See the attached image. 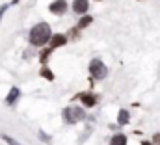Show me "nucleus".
Instances as JSON below:
<instances>
[{
    "instance_id": "16",
    "label": "nucleus",
    "mask_w": 160,
    "mask_h": 145,
    "mask_svg": "<svg viewBox=\"0 0 160 145\" xmlns=\"http://www.w3.org/2000/svg\"><path fill=\"white\" fill-rule=\"evenodd\" d=\"M39 138H41V140H45V142H50V138H48L45 132H39Z\"/></svg>"
},
{
    "instance_id": "14",
    "label": "nucleus",
    "mask_w": 160,
    "mask_h": 145,
    "mask_svg": "<svg viewBox=\"0 0 160 145\" xmlns=\"http://www.w3.org/2000/svg\"><path fill=\"white\" fill-rule=\"evenodd\" d=\"M48 54H50V50H43V52H41V62H47Z\"/></svg>"
},
{
    "instance_id": "4",
    "label": "nucleus",
    "mask_w": 160,
    "mask_h": 145,
    "mask_svg": "<svg viewBox=\"0 0 160 145\" xmlns=\"http://www.w3.org/2000/svg\"><path fill=\"white\" fill-rule=\"evenodd\" d=\"M48 9H50L52 15H63V13L67 11V2H65V0H54V2L48 6Z\"/></svg>"
},
{
    "instance_id": "12",
    "label": "nucleus",
    "mask_w": 160,
    "mask_h": 145,
    "mask_svg": "<svg viewBox=\"0 0 160 145\" xmlns=\"http://www.w3.org/2000/svg\"><path fill=\"white\" fill-rule=\"evenodd\" d=\"M41 76L47 78V80H54V74H52V71H50L48 67H43V69H41Z\"/></svg>"
},
{
    "instance_id": "13",
    "label": "nucleus",
    "mask_w": 160,
    "mask_h": 145,
    "mask_svg": "<svg viewBox=\"0 0 160 145\" xmlns=\"http://www.w3.org/2000/svg\"><path fill=\"white\" fill-rule=\"evenodd\" d=\"M2 140H4V142H8L9 145H21L19 142H17V140H13L11 136H6V134H2Z\"/></svg>"
},
{
    "instance_id": "18",
    "label": "nucleus",
    "mask_w": 160,
    "mask_h": 145,
    "mask_svg": "<svg viewBox=\"0 0 160 145\" xmlns=\"http://www.w3.org/2000/svg\"><path fill=\"white\" fill-rule=\"evenodd\" d=\"M142 145H155L153 142H142Z\"/></svg>"
},
{
    "instance_id": "6",
    "label": "nucleus",
    "mask_w": 160,
    "mask_h": 145,
    "mask_svg": "<svg viewBox=\"0 0 160 145\" xmlns=\"http://www.w3.org/2000/svg\"><path fill=\"white\" fill-rule=\"evenodd\" d=\"M78 99L82 101V104H84V106H88V108H91V106H95V104H97V97H95V95H91V93H82V95H78Z\"/></svg>"
},
{
    "instance_id": "10",
    "label": "nucleus",
    "mask_w": 160,
    "mask_h": 145,
    "mask_svg": "<svg viewBox=\"0 0 160 145\" xmlns=\"http://www.w3.org/2000/svg\"><path fill=\"white\" fill-rule=\"evenodd\" d=\"M110 145H127V136L125 134H116L110 140Z\"/></svg>"
},
{
    "instance_id": "7",
    "label": "nucleus",
    "mask_w": 160,
    "mask_h": 145,
    "mask_svg": "<svg viewBox=\"0 0 160 145\" xmlns=\"http://www.w3.org/2000/svg\"><path fill=\"white\" fill-rule=\"evenodd\" d=\"M65 43H67V37L63 36V34H56V36L50 37V47H52V48L62 47V45H65Z\"/></svg>"
},
{
    "instance_id": "2",
    "label": "nucleus",
    "mask_w": 160,
    "mask_h": 145,
    "mask_svg": "<svg viewBox=\"0 0 160 145\" xmlns=\"http://www.w3.org/2000/svg\"><path fill=\"white\" fill-rule=\"evenodd\" d=\"M63 119L69 125H75V123L86 119V113H84V110L80 108V106H69V108L63 110Z\"/></svg>"
},
{
    "instance_id": "15",
    "label": "nucleus",
    "mask_w": 160,
    "mask_h": 145,
    "mask_svg": "<svg viewBox=\"0 0 160 145\" xmlns=\"http://www.w3.org/2000/svg\"><path fill=\"white\" fill-rule=\"evenodd\" d=\"M153 142H155V145H160V132L153 136Z\"/></svg>"
},
{
    "instance_id": "1",
    "label": "nucleus",
    "mask_w": 160,
    "mask_h": 145,
    "mask_svg": "<svg viewBox=\"0 0 160 145\" xmlns=\"http://www.w3.org/2000/svg\"><path fill=\"white\" fill-rule=\"evenodd\" d=\"M50 37H52V32H50V26L47 22H39L30 30V43L36 45V47L47 45L50 41Z\"/></svg>"
},
{
    "instance_id": "3",
    "label": "nucleus",
    "mask_w": 160,
    "mask_h": 145,
    "mask_svg": "<svg viewBox=\"0 0 160 145\" xmlns=\"http://www.w3.org/2000/svg\"><path fill=\"white\" fill-rule=\"evenodd\" d=\"M89 72H91V76H93L95 80H102V78H106L108 69H106V65L102 63V60H91V63H89Z\"/></svg>"
},
{
    "instance_id": "8",
    "label": "nucleus",
    "mask_w": 160,
    "mask_h": 145,
    "mask_svg": "<svg viewBox=\"0 0 160 145\" xmlns=\"http://www.w3.org/2000/svg\"><path fill=\"white\" fill-rule=\"evenodd\" d=\"M19 95H21L19 88H11V89H9V93H8V97H6V104H13V102L19 99Z\"/></svg>"
},
{
    "instance_id": "5",
    "label": "nucleus",
    "mask_w": 160,
    "mask_h": 145,
    "mask_svg": "<svg viewBox=\"0 0 160 145\" xmlns=\"http://www.w3.org/2000/svg\"><path fill=\"white\" fill-rule=\"evenodd\" d=\"M89 9V0H73V11L78 13V15H84L88 13Z\"/></svg>"
},
{
    "instance_id": "17",
    "label": "nucleus",
    "mask_w": 160,
    "mask_h": 145,
    "mask_svg": "<svg viewBox=\"0 0 160 145\" xmlns=\"http://www.w3.org/2000/svg\"><path fill=\"white\" fill-rule=\"evenodd\" d=\"M6 9H8V6H6V4H4V6H2V8H0V19H2V15H4V13H6Z\"/></svg>"
},
{
    "instance_id": "11",
    "label": "nucleus",
    "mask_w": 160,
    "mask_h": 145,
    "mask_svg": "<svg viewBox=\"0 0 160 145\" xmlns=\"http://www.w3.org/2000/svg\"><path fill=\"white\" fill-rule=\"evenodd\" d=\"M91 22H93V17H89V15H84V17L80 19L78 26H80V28H86V26H89Z\"/></svg>"
},
{
    "instance_id": "9",
    "label": "nucleus",
    "mask_w": 160,
    "mask_h": 145,
    "mask_svg": "<svg viewBox=\"0 0 160 145\" xmlns=\"http://www.w3.org/2000/svg\"><path fill=\"white\" fill-rule=\"evenodd\" d=\"M130 121V113L127 112V110H119V113H118V125H127Z\"/></svg>"
}]
</instances>
